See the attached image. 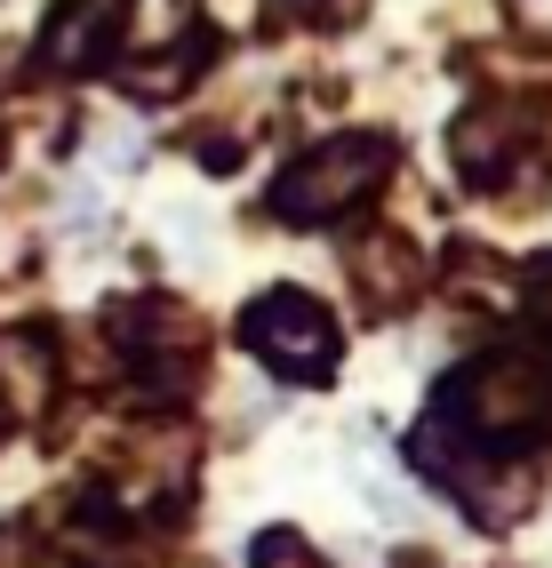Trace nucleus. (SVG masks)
Instances as JSON below:
<instances>
[{
  "label": "nucleus",
  "instance_id": "nucleus-1",
  "mask_svg": "<svg viewBox=\"0 0 552 568\" xmlns=\"http://www.w3.org/2000/svg\"><path fill=\"white\" fill-rule=\"evenodd\" d=\"M392 136H368V129H352V136H328V144H313V153L288 169L273 193H265V209L280 216V224H328V216H345V209H360L377 184L392 176Z\"/></svg>",
  "mask_w": 552,
  "mask_h": 568
},
{
  "label": "nucleus",
  "instance_id": "nucleus-2",
  "mask_svg": "<svg viewBox=\"0 0 552 568\" xmlns=\"http://www.w3.org/2000/svg\"><path fill=\"white\" fill-rule=\"evenodd\" d=\"M449 400H457V425L472 448H521L552 425V368L521 361V353H497L481 368H464V385Z\"/></svg>",
  "mask_w": 552,
  "mask_h": 568
},
{
  "label": "nucleus",
  "instance_id": "nucleus-3",
  "mask_svg": "<svg viewBox=\"0 0 552 568\" xmlns=\"http://www.w3.org/2000/svg\"><path fill=\"white\" fill-rule=\"evenodd\" d=\"M241 345L265 353L280 376H297V385L337 376V321H328V305H313L305 288H265L256 296L241 313Z\"/></svg>",
  "mask_w": 552,
  "mask_h": 568
},
{
  "label": "nucleus",
  "instance_id": "nucleus-4",
  "mask_svg": "<svg viewBox=\"0 0 552 568\" xmlns=\"http://www.w3.org/2000/svg\"><path fill=\"white\" fill-rule=\"evenodd\" d=\"M113 336L144 368H168V376H184V361H201V345H208L201 313L176 305V296H129V305H113Z\"/></svg>",
  "mask_w": 552,
  "mask_h": 568
},
{
  "label": "nucleus",
  "instance_id": "nucleus-5",
  "mask_svg": "<svg viewBox=\"0 0 552 568\" xmlns=\"http://www.w3.org/2000/svg\"><path fill=\"white\" fill-rule=\"evenodd\" d=\"M64 393L57 336L49 328H9L0 336V425H41Z\"/></svg>",
  "mask_w": 552,
  "mask_h": 568
},
{
  "label": "nucleus",
  "instance_id": "nucleus-6",
  "mask_svg": "<svg viewBox=\"0 0 552 568\" xmlns=\"http://www.w3.org/2000/svg\"><path fill=\"white\" fill-rule=\"evenodd\" d=\"M352 281H360V296L377 313H392V305H409V296L425 288V256L400 233H360L352 241Z\"/></svg>",
  "mask_w": 552,
  "mask_h": 568
},
{
  "label": "nucleus",
  "instance_id": "nucleus-7",
  "mask_svg": "<svg viewBox=\"0 0 552 568\" xmlns=\"http://www.w3.org/2000/svg\"><path fill=\"white\" fill-rule=\"evenodd\" d=\"M521 136H529V121H521V112L481 104V112H464V121L449 129V153H457V169H464V176L497 184V169H504L512 153H521Z\"/></svg>",
  "mask_w": 552,
  "mask_h": 568
},
{
  "label": "nucleus",
  "instance_id": "nucleus-8",
  "mask_svg": "<svg viewBox=\"0 0 552 568\" xmlns=\"http://www.w3.org/2000/svg\"><path fill=\"white\" fill-rule=\"evenodd\" d=\"M104 24H113V0H64V9L49 17V64L57 72H89L96 49H104Z\"/></svg>",
  "mask_w": 552,
  "mask_h": 568
},
{
  "label": "nucleus",
  "instance_id": "nucleus-9",
  "mask_svg": "<svg viewBox=\"0 0 552 568\" xmlns=\"http://www.w3.org/2000/svg\"><path fill=\"white\" fill-rule=\"evenodd\" d=\"M176 32H184V0H144V9L129 17V49H136V57H153V49H184Z\"/></svg>",
  "mask_w": 552,
  "mask_h": 568
},
{
  "label": "nucleus",
  "instance_id": "nucleus-10",
  "mask_svg": "<svg viewBox=\"0 0 552 568\" xmlns=\"http://www.w3.org/2000/svg\"><path fill=\"white\" fill-rule=\"evenodd\" d=\"M248 568H328V560L297 537V528H265V537L248 545Z\"/></svg>",
  "mask_w": 552,
  "mask_h": 568
},
{
  "label": "nucleus",
  "instance_id": "nucleus-11",
  "mask_svg": "<svg viewBox=\"0 0 552 568\" xmlns=\"http://www.w3.org/2000/svg\"><path fill=\"white\" fill-rule=\"evenodd\" d=\"M0 568H64V560L32 537V528H9V537H0Z\"/></svg>",
  "mask_w": 552,
  "mask_h": 568
},
{
  "label": "nucleus",
  "instance_id": "nucleus-12",
  "mask_svg": "<svg viewBox=\"0 0 552 568\" xmlns=\"http://www.w3.org/2000/svg\"><path fill=\"white\" fill-rule=\"evenodd\" d=\"M0 153H9V136H0Z\"/></svg>",
  "mask_w": 552,
  "mask_h": 568
}]
</instances>
